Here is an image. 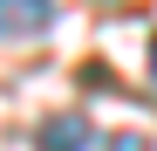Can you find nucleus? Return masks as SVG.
Returning <instances> with one entry per match:
<instances>
[{"label": "nucleus", "instance_id": "f257e3e1", "mask_svg": "<svg viewBox=\"0 0 157 151\" xmlns=\"http://www.w3.org/2000/svg\"><path fill=\"white\" fill-rule=\"evenodd\" d=\"M55 21V0H0V41H28Z\"/></svg>", "mask_w": 157, "mask_h": 151}, {"label": "nucleus", "instance_id": "f03ea898", "mask_svg": "<svg viewBox=\"0 0 157 151\" xmlns=\"http://www.w3.org/2000/svg\"><path fill=\"white\" fill-rule=\"evenodd\" d=\"M89 144V124L82 117H48L41 124V151H82Z\"/></svg>", "mask_w": 157, "mask_h": 151}, {"label": "nucleus", "instance_id": "7ed1b4c3", "mask_svg": "<svg viewBox=\"0 0 157 151\" xmlns=\"http://www.w3.org/2000/svg\"><path fill=\"white\" fill-rule=\"evenodd\" d=\"M109 151H150V144H144V137H116Z\"/></svg>", "mask_w": 157, "mask_h": 151}, {"label": "nucleus", "instance_id": "20e7f679", "mask_svg": "<svg viewBox=\"0 0 157 151\" xmlns=\"http://www.w3.org/2000/svg\"><path fill=\"white\" fill-rule=\"evenodd\" d=\"M150 76H157V41H150Z\"/></svg>", "mask_w": 157, "mask_h": 151}]
</instances>
